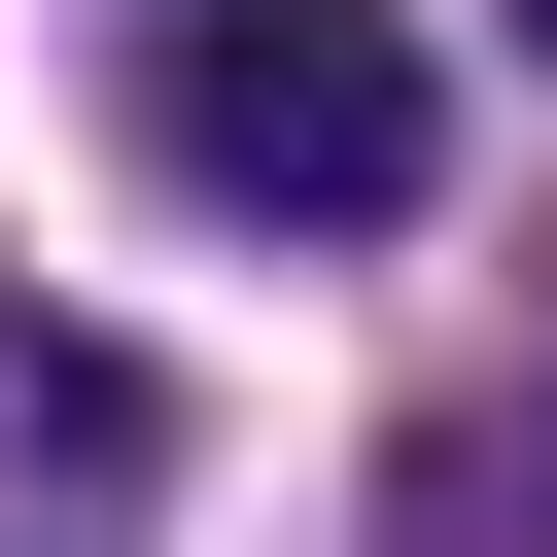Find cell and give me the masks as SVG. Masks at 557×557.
<instances>
[{"instance_id":"6da1fadb","label":"cell","mask_w":557,"mask_h":557,"mask_svg":"<svg viewBox=\"0 0 557 557\" xmlns=\"http://www.w3.org/2000/svg\"><path fill=\"white\" fill-rule=\"evenodd\" d=\"M139 139H174L209 209H278V244H383V209L453 174V70H418L383 0H174V70H139Z\"/></svg>"}]
</instances>
